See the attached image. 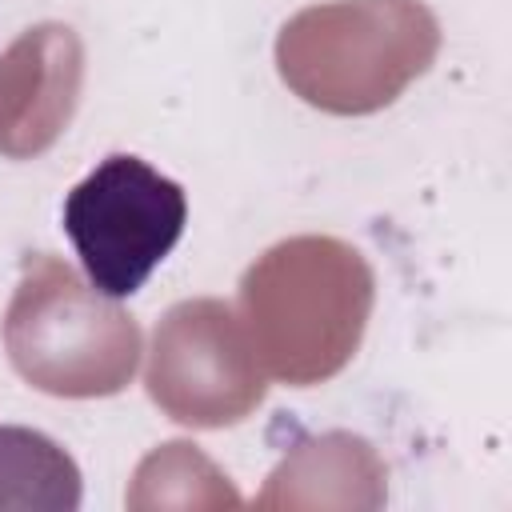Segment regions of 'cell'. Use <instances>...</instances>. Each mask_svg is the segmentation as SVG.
<instances>
[{
	"instance_id": "obj_1",
	"label": "cell",
	"mask_w": 512,
	"mask_h": 512,
	"mask_svg": "<svg viewBox=\"0 0 512 512\" xmlns=\"http://www.w3.org/2000/svg\"><path fill=\"white\" fill-rule=\"evenodd\" d=\"M188 224L184 188L132 152L104 156L60 208L84 280L104 300L136 296L172 256Z\"/></svg>"
},
{
	"instance_id": "obj_2",
	"label": "cell",
	"mask_w": 512,
	"mask_h": 512,
	"mask_svg": "<svg viewBox=\"0 0 512 512\" xmlns=\"http://www.w3.org/2000/svg\"><path fill=\"white\" fill-rule=\"evenodd\" d=\"M80 468L36 428L0 424V508H76Z\"/></svg>"
}]
</instances>
